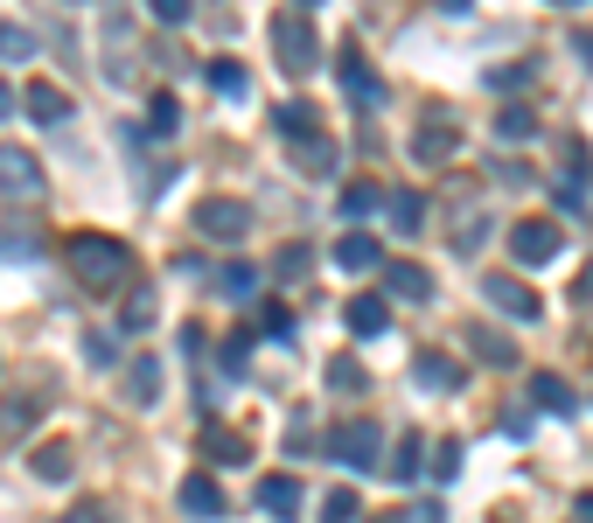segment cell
<instances>
[{
    "label": "cell",
    "mask_w": 593,
    "mask_h": 523,
    "mask_svg": "<svg viewBox=\"0 0 593 523\" xmlns=\"http://www.w3.org/2000/svg\"><path fill=\"white\" fill-rule=\"evenodd\" d=\"M217 294L224 300H251V294H259V266H224L217 273Z\"/></svg>",
    "instance_id": "obj_27"
},
{
    "label": "cell",
    "mask_w": 593,
    "mask_h": 523,
    "mask_svg": "<svg viewBox=\"0 0 593 523\" xmlns=\"http://www.w3.org/2000/svg\"><path fill=\"white\" fill-rule=\"evenodd\" d=\"M196 230H202V238H217V245H238V238H251V209L230 203V196H210L196 209Z\"/></svg>",
    "instance_id": "obj_5"
},
{
    "label": "cell",
    "mask_w": 593,
    "mask_h": 523,
    "mask_svg": "<svg viewBox=\"0 0 593 523\" xmlns=\"http://www.w3.org/2000/svg\"><path fill=\"white\" fill-rule=\"evenodd\" d=\"M343 322H349V335H364V343H370V335L392 328V300H384V294H356L343 307Z\"/></svg>",
    "instance_id": "obj_9"
},
{
    "label": "cell",
    "mask_w": 593,
    "mask_h": 523,
    "mask_svg": "<svg viewBox=\"0 0 593 523\" xmlns=\"http://www.w3.org/2000/svg\"><path fill=\"white\" fill-rule=\"evenodd\" d=\"M29 418H36V398H8V405H0V440H21Z\"/></svg>",
    "instance_id": "obj_35"
},
{
    "label": "cell",
    "mask_w": 593,
    "mask_h": 523,
    "mask_svg": "<svg viewBox=\"0 0 593 523\" xmlns=\"http://www.w3.org/2000/svg\"><path fill=\"white\" fill-rule=\"evenodd\" d=\"M559 8H580V0H559Z\"/></svg>",
    "instance_id": "obj_50"
},
{
    "label": "cell",
    "mask_w": 593,
    "mask_h": 523,
    "mask_svg": "<svg viewBox=\"0 0 593 523\" xmlns=\"http://www.w3.org/2000/svg\"><path fill=\"white\" fill-rule=\"evenodd\" d=\"M8 112H14V91H8V85H0V119H8Z\"/></svg>",
    "instance_id": "obj_47"
},
{
    "label": "cell",
    "mask_w": 593,
    "mask_h": 523,
    "mask_svg": "<svg viewBox=\"0 0 593 523\" xmlns=\"http://www.w3.org/2000/svg\"><path fill=\"white\" fill-rule=\"evenodd\" d=\"M0 57H8V63H29V57H36L29 29H14V21H0Z\"/></svg>",
    "instance_id": "obj_36"
},
{
    "label": "cell",
    "mask_w": 593,
    "mask_h": 523,
    "mask_svg": "<svg viewBox=\"0 0 593 523\" xmlns=\"http://www.w3.org/2000/svg\"><path fill=\"white\" fill-rule=\"evenodd\" d=\"M294 8H322V0H294Z\"/></svg>",
    "instance_id": "obj_49"
},
{
    "label": "cell",
    "mask_w": 593,
    "mask_h": 523,
    "mask_svg": "<svg viewBox=\"0 0 593 523\" xmlns=\"http://www.w3.org/2000/svg\"><path fill=\"white\" fill-rule=\"evenodd\" d=\"M63 258H70V273L85 279L91 294H112V286L134 279V251H126L119 238H98V230H77V238L63 245Z\"/></svg>",
    "instance_id": "obj_1"
},
{
    "label": "cell",
    "mask_w": 593,
    "mask_h": 523,
    "mask_svg": "<svg viewBox=\"0 0 593 523\" xmlns=\"http://www.w3.org/2000/svg\"><path fill=\"white\" fill-rule=\"evenodd\" d=\"M175 126H182V105H175L168 91H154V105H147V134L161 140V134H175Z\"/></svg>",
    "instance_id": "obj_31"
},
{
    "label": "cell",
    "mask_w": 593,
    "mask_h": 523,
    "mask_svg": "<svg viewBox=\"0 0 593 523\" xmlns=\"http://www.w3.org/2000/svg\"><path fill=\"white\" fill-rule=\"evenodd\" d=\"M573 523H593V489H586L580 503H573Z\"/></svg>",
    "instance_id": "obj_44"
},
{
    "label": "cell",
    "mask_w": 593,
    "mask_h": 523,
    "mask_svg": "<svg viewBox=\"0 0 593 523\" xmlns=\"http://www.w3.org/2000/svg\"><path fill=\"white\" fill-rule=\"evenodd\" d=\"M85 356H91V363H119V343H112V335H91Z\"/></svg>",
    "instance_id": "obj_43"
},
{
    "label": "cell",
    "mask_w": 593,
    "mask_h": 523,
    "mask_svg": "<svg viewBox=\"0 0 593 523\" xmlns=\"http://www.w3.org/2000/svg\"><path fill=\"white\" fill-rule=\"evenodd\" d=\"M202 461H210V467H245L251 461V440H238V433H202Z\"/></svg>",
    "instance_id": "obj_20"
},
{
    "label": "cell",
    "mask_w": 593,
    "mask_h": 523,
    "mask_svg": "<svg viewBox=\"0 0 593 523\" xmlns=\"http://www.w3.org/2000/svg\"><path fill=\"white\" fill-rule=\"evenodd\" d=\"M496 134H503V140H531V134H537V112H531V105H503V112H496Z\"/></svg>",
    "instance_id": "obj_30"
},
{
    "label": "cell",
    "mask_w": 593,
    "mask_h": 523,
    "mask_svg": "<svg viewBox=\"0 0 593 523\" xmlns=\"http://www.w3.org/2000/svg\"><path fill=\"white\" fill-rule=\"evenodd\" d=\"M335 266H343V273H370V266H384V245L364 238V230H349V238L335 245Z\"/></svg>",
    "instance_id": "obj_16"
},
{
    "label": "cell",
    "mask_w": 593,
    "mask_h": 523,
    "mask_svg": "<svg viewBox=\"0 0 593 523\" xmlns=\"http://www.w3.org/2000/svg\"><path fill=\"white\" fill-rule=\"evenodd\" d=\"M36 245H42V230L29 217H14L8 230H0V258H36Z\"/></svg>",
    "instance_id": "obj_25"
},
{
    "label": "cell",
    "mask_w": 593,
    "mask_h": 523,
    "mask_svg": "<svg viewBox=\"0 0 593 523\" xmlns=\"http://www.w3.org/2000/svg\"><path fill=\"white\" fill-rule=\"evenodd\" d=\"M307 266H315V251H307V245H279L273 251V279H307Z\"/></svg>",
    "instance_id": "obj_32"
},
{
    "label": "cell",
    "mask_w": 593,
    "mask_h": 523,
    "mask_svg": "<svg viewBox=\"0 0 593 523\" xmlns=\"http://www.w3.org/2000/svg\"><path fill=\"white\" fill-rule=\"evenodd\" d=\"M245 363H251V335H230V343H224V371H245Z\"/></svg>",
    "instance_id": "obj_40"
},
{
    "label": "cell",
    "mask_w": 593,
    "mask_h": 523,
    "mask_svg": "<svg viewBox=\"0 0 593 523\" xmlns=\"http://www.w3.org/2000/svg\"><path fill=\"white\" fill-rule=\"evenodd\" d=\"M335 161H343V154H335V140H322V134L294 147V168L300 175H335Z\"/></svg>",
    "instance_id": "obj_21"
},
{
    "label": "cell",
    "mask_w": 593,
    "mask_h": 523,
    "mask_svg": "<svg viewBox=\"0 0 593 523\" xmlns=\"http://www.w3.org/2000/svg\"><path fill=\"white\" fill-rule=\"evenodd\" d=\"M412 377H419L426 391H461V384H468V371H461L454 356H441V349H426L419 363H412Z\"/></svg>",
    "instance_id": "obj_12"
},
{
    "label": "cell",
    "mask_w": 593,
    "mask_h": 523,
    "mask_svg": "<svg viewBox=\"0 0 593 523\" xmlns=\"http://www.w3.org/2000/svg\"><path fill=\"white\" fill-rule=\"evenodd\" d=\"M0 189L8 196H42V161L29 147H0Z\"/></svg>",
    "instance_id": "obj_7"
},
{
    "label": "cell",
    "mask_w": 593,
    "mask_h": 523,
    "mask_svg": "<svg viewBox=\"0 0 593 523\" xmlns=\"http://www.w3.org/2000/svg\"><path fill=\"white\" fill-rule=\"evenodd\" d=\"M343 85H349V98L364 105V112H370V105H384V85H377V70H370L364 49H343Z\"/></svg>",
    "instance_id": "obj_10"
},
{
    "label": "cell",
    "mask_w": 593,
    "mask_h": 523,
    "mask_svg": "<svg viewBox=\"0 0 593 523\" xmlns=\"http://www.w3.org/2000/svg\"><path fill=\"white\" fill-rule=\"evenodd\" d=\"M392 230L398 238H419L426 230V196L419 189H392Z\"/></svg>",
    "instance_id": "obj_18"
},
{
    "label": "cell",
    "mask_w": 593,
    "mask_h": 523,
    "mask_svg": "<svg viewBox=\"0 0 593 523\" xmlns=\"http://www.w3.org/2000/svg\"><path fill=\"white\" fill-rule=\"evenodd\" d=\"M126 398H134V405H154V398H161V363H154V356H140L134 371H126Z\"/></svg>",
    "instance_id": "obj_22"
},
{
    "label": "cell",
    "mask_w": 593,
    "mask_h": 523,
    "mask_svg": "<svg viewBox=\"0 0 593 523\" xmlns=\"http://www.w3.org/2000/svg\"><path fill=\"white\" fill-rule=\"evenodd\" d=\"M412 154H419L426 168H441L447 154H454V119H426V126H419V140H412Z\"/></svg>",
    "instance_id": "obj_17"
},
{
    "label": "cell",
    "mask_w": 593,
    "mask_h": 523,
    "mask_svg": "<svg viewBox=\"0 0 593 523\" xmlns=\"http://www.w3.org/2000/svg\"><path fill=\"white\" fill-rule=\"evenodd\" d=\"M182 510H189V516H224V489H217V475H189V482H182Z\"/></svg>",
    "instance_id": "obj_19"
},
{
    "label": "cell",
    "mask_w": 593,
    "mask_h": 523,
    "mask_svg": "<svg viewBox=\"0 0 593 523\" xmlns=\"http://www.w3.org/2000/svg\"><path fill=\"white\" fill-rule=\"evenodd\" d=\"M377 203H384V189H377V181H349V189H343V217H370Z\"/></svg>",
    "instance_id": "obj_33"
},
{
    "label": "cell",
    "mask_w": 593,
    "mask_h": 523,
    "mask_svg": "<svg viewBox=\"0 0 593 523\" xmlns=\"http://www.w3.org/2000/svg\"><path fill=\"white\" fill-rule=\"evenodd\" d=\"M328 384L343 391V398H356V391H364V363H356V356H335V363H328Z\"/></svg>",
    "instance_id": "obj_34"
},
{
    "label": "cell",
    "mask_w": 593,
    "mask_h": 523,
    "mask_svg": "<svg viewBox=\"0 0 593 523\" xmlns=\"http://www.w3.org/2000/svg\"><path fill=\"white\" fill-rule=\"evenodd\" d=\"M441 8H447V14H468V0H441Z\"/></svg>",
    "instance_id": "obj_48"
},
{
    "label": "cell",
    "mask_w": 593,
    "mask_h": 523,
    "mask_svg": "<svg viewBox=\"0 0 593 523\" xmlns=\"http://www.w3.org/2000/svg\"><path fill=\"white\" fill-rule=\"evenodd\" d=\"M419 461H426L419 433H398V447H392V482H419Z\"/></svg>",
    "instance_id": "obj_26"
},
{
    "label": "cell",
    "mask_w": 593,
    "mask_h": 523,
    "mask_svg": "<svg viewBox=\"0 0 593 523\" xmlns=\"http://www.w3.org/2000/svg\"><path fill=\"white\" fill-rule=\"evenodd\" d=\"M468 349L488 363V371H517V343H510V335H496V328H468Z\"/></svg>",
    "instance_id": "obj_14"
},
{
    "label": "cell",
    "mask_w": 593,
    "mask_h": 523,
    "mask_svg": "<svg viewBox=\"0 0 593 523\" xmlns=\"http://www.w3.org/2000/svg\"><path fill=\"white\" fill-rule=\"evenodd\" d=\"M259 510H266L273 523H294V516H300V482H294V475H266V482H259Z\"/></svg>",
    "instance_id": "obj_11"
},
{
    "label": "cell",
    "mask_w": 593,
    "mask_h": 523,
    "mask_svg": "<svg viewBox=\"0 0 593 523\" xmlns=\"http://www.w3.org/2000/svg\"><path fill=\"white\" fill-rule=\"evenodd\" d=\"M384 294H398V300H433V273L412 266V258H384Z\"/></svg>",
    "instance_id": "obj_8"
},
{
    "label": "cell",
    "mask_w": 593,
    "mask_h": 523,
    "mask_svg": "<svg viewBox=\"0 0 593 523\" xmlns=\"http://www.w3.org/2000/svg\"><path fill=\"white\" fill-rule=\"evenodd\" d=\"M356 516V495L349 489H328V523H349Z\"/></svg>",
    "instance_id": "obj_41"
},
{
    "label": "cell",
    "mask_w": 593,
    "mask_h": 523,
    "mask_svg": "<svg viewBox=\"0 0 593 523\" xmlns=\"http://www.w3.org/2000/svg\"><path fill=\"white\" fill-rule=\"evenodd\" d=\"M273 42H279V63L294 77H315L322 70V49H315V29L300 14H273Z\"/></svg>",
    "instance_id": "obj_3"
},
{
    "label": "cell",
    "mask_w": 593,
    "mask_h": 523,
    "mask_svg": "<svg viewBox=\"0 0 593 523\" xmlns=\"http://www.w3.org/2000/svg\"><path fill=\"white\" fill-rule=\"evenodd\" d=\"M259 335H266V343H294V314L287 307H266L259 314Z\"/></svg>",
    "instance_id": "obj_38"
},
{
    "label": "cell",
    "mask_w": 593,
    "mask_h": 523,
    "mask_svg": "<svg viewBox=\"0 0 593 523\" xmlns=\"http://www.w3.org/2000/svg\"><path fill=\"white\" fill-rule=\"evenodd\" d=\"M29 119H36V126H63V119H70V98L49 85V77H36V85H29Z\"/></svg>",
    "instance_id": "obj_15"
},
{
    "label": "cell",
    "mask_w": 593,
    "mask_h": 523,
    "mask_svg": "<svg viewBox=\"0 0 593 523\" xmlns=\"http://www.w3.org/2000/svg\"><path fill=\"white\" fill-rule=\"evenodd\" d=\"M531 398L545 405V412H559V418H573V412H580V398H573V384H565V377H537V384H531Z\"/></svg>",
    "instance_id": "obj_23"
},
{
    "label": "cell",
    "mask_w": 593,
    "mask_h": 523,
    "mask_svg": "<svg viewBox=\"0 0 593 523\" xmlns=\"http://www.w3.org/2000/svg\"><path fill=\"white\" fill-rule=\"evenodd\" d=\"M559 251H565V230L545 224V217H524L517 230H510V258H517V266H552Z\"/></svg>",
    "instance_id": "obj_4"
},
{
    "label": "cell",
    "mask_w": 593,
    "mask_h": 523,
    "mask_svg": "<svg viewBox=\"0 0 593 523\" xmlns=\"http://www.w3.org/2000/svg\"><path fill=\"white\" fill-rule=\"evenodd\" d=\"M70 467H77V454L63 447V440H57V447H36V475L42 482H70Z\"/></svg>",
    "instance_id": "obj_29"
},
{
    "label": "cell",
    "mask_w": 593,
    "mask_h": 523,
    "mask_svg": "<svg viewBox=\"0 0 593 523\" xmlns=\"http://www.w3.org/2000/svg\"><path fill=\"white\" fill-rule=\"evenodd\" d=\"M412 523H441V503H419V510H412Z\"/></svg>",
    "instance_id": "obj_45"
},
{
    "label": "cell",
    "mask_w": 593,
    "mask_h": 523,
    "mask_svg": "<svg viewBox=\"0 0 593 523\" xmlns=\"http://www.w3.org/2000/svg\"><path fill=\"white\" fill-rule=\"evenodd\" d=\"M273 126H279L287 140H315V105H279Z\"/></svg>",
    "instance_id": "obj_28"
},
{
    "label": "cell",
    "mask_w": 593,
    "mask_h": 523,
    "mask_svg": "<svg viewBox=\"0 0 593 523\" xmlns=\"http://www.w3.org/2000/svg\"><path fill=\"white\" fill-rule=\"evenodd\" d=\"M202 77H210V91H224V98H245V85H251L245 63H230V57H210V63H202Z\"/></svg>",
    "instance_id": "obj_24"
},
{
    "label": "cell",
    "mask_w": 593,
    "mask_h": 523,
    "mask_svg": "<svg viewBox=\"0 0 593 523\" xmlns=\"http://www.w3.org/2000/svg\"><path fill=\"white\" fill-rule=\"evenodd\" d=\"M63 523H98V510H91V503H85V510H70V516H63Z\"/></svg>",
    "instance_id": "obj_46"
},
{
    "label": "cell",
    "mask_w": 593,
    "mask_h": 523,
    "mask_svg": "<svg viewBox=\"0 0 593 523\" xmlns=\"http://www.w3.org/2000/svg\"><path fill=\"white\" fill-rule=\"evenodd\" d=\"M328 461H343V467H377V461H384V426H370V418L335 426V433H328Z\"/></svg>",
    "instance_id": "obj_2"
},
{
    "label": "cell",
    "mask_w": 593,
    "mask_h": 523,
    "mask_svg": "<svg viewBox=\"0 0 593 523\" xmlns=\"http://www.w3.org/2000/svg\"><path fill=\"white\" fill-rule=\"evenodd\" d=\"M482 300L496 314H510V322H537V314H545V300H537L524 279H510V273H488L482 279Z\"/></svg>",
    "instance_id": "obj_6"
},
{
    "label": "cell",
    "mask_w": 593,
    "mask_h": 523,
    "mask_svg": "<svg viewBox=\"0 0 593 523\" xmlns=\"http://www.w3.org/2000/svg\"><path fill=\"white\" fill-rule=\"evenodd\" d=\"M461 475V447L447 440V447H433V482H454Z\"/></svg>",
    "instance_id": "obj_39"
},
{
    "label": "cell",
    "mask_w": 593,
    "mask_h": 523,
    "mask_svg": "<svg viewBox=\"0 0 593 523\" xmlns=\"http://www.w3.org/2000/svg\"><path fill=\"white\" fill-rule=\"evenodd\" d=\"M154 314H161V294H154L147 279H134V294H126V307H119V328H126V335H147Z\"/></svg>",
    "instance_id": "obj_13"
},
{
    "label": "cell",
    "mask_w": 593,
    "mask_h": 523,
    "mask_svg": "<svg viewBox=\"0 0 593 523\" xmlns=\"http://www.w3.org/2000/svg\"><path fill=\"white\" fill-rule=\"evenodd\" d=\"M482 230H488L482 209H461V217H454V245H461V251H475V245H482Z\"/></svg>",
    "instance_id": "obj_37"
},
{
    "label": "cell",
    "mask_w": 593,
    "mask_h": 523,
    "mask_svg": "<svg viewBox=\"0 0 593 523\" xmlns=\"http://www.w3.org/2000/svg\"><path fill=\"white\" fill-rule=\"evenodd\" d=\"M147 8H154V21H168V29H175V21H189V0H147Z\"/></svg>",
    "instance_id": "obj_42"
}]
</instances>
